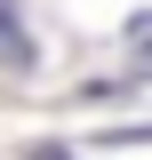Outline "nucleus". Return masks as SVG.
I'll list each match as a JSON object with an SVG mask.
<instances>
[{
	"label": "nucleus",
	"instance_id": "nucleus-2",
	"mask_svg": "<svg viewBox=\"0 0 152 160\" xmlns=\"http://www.w3.org/2000/svg\"><path fill=\"white\" fill-rule=\"evenodd\" d=\"M128 48H144V56H152V16H128Z\"/></svg>",
	"mask_w": 152,
	"mask_h": 160
},
{
	"label": "nucleus",
	"instance_id": "nucleus-3",
	"mask_svg": "<svg viewBox=\"0 0 152 160\" xmlns=\"http://www.w3.org/2000/svg\"><path fill=\"white\" fill-rule=\"evenodd\" d=\"M32 160H64V152H32Z\"/></svg>",
	"mask_w": 152,
	"mask_h": 160
},
{
	"label": "nucleus",
	"instance_id": "nucleus-1",
	"mask_svg": "<svg viewBox=\"0 0 152 160\" xmlns=\"http://www.w3.org/2000/svg\"><path fill=\"white\" fill-rule=\"evenodd\" d=\"M0 64H32V40H24V24H16L8 0H0Z\"/></svg>",
	"mask_w": 152,
	"mask_h": 160
}]
</instances>
